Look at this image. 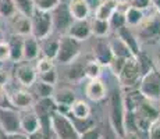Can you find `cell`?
Masks as SVG:
<instances>
[{"label": "cell", "mask_w": 160, "mask_h": 139, "mask_svg": "<svg viewBox=\"0 0 160 139\" xmlns=\"http://www.w3.org/2000/svg\"><path fill=\"white\" fill-rule=\"evenodd\" d=\"M137 88L142 99L150 103H160V71L153 67L145 72Z\"/></svg>", "instance_id": "obj_1"}, {"label": "cell", "mask_w": 160, "mask_h": 139, "mask_svg": "<svg viewBox=\"0 0 160 139\" xmlns=\"http://www.w3.org/2000/svg\"><path fill=\"white\" fill-rule=\"evenodd\" d=\"M82 49V42H78L77 39L71 38L68 35L58 36V50L54 58V63H58L61 66H68L74 60L79 57Z\"/></svg>", "instance_id": "obj_2"}, {"label": "cell", "mask_w": 160, "mask_h": 139, "mask_svg": "<svg viewBox=\"0 0 160 139\" xmlns=\"http://www.w3.org/2000/svg\"><path fill=\"white\" fill-rule=\"evenodd\" d=\"M49 127L54 134L56 139H78L79 134L77 132L72 120L68 114H61L58 111H53L49 117Z\"/></svg>", "instance_id": "obj_3"}, {"label": "cell", "mask_w": 160, "mask_h": 139, "mask_svg": "<svg viewBox=\"0 0 160 139\" xmlns=\"http://www.w3.org/2000/svg\"><path fill=\"white\" fill-rule=\"evenodd\" d=\"M110 124L120 138L124 135V117H125V104L121 91H114L110 95Z\"/></svg>", "instance_id": "obj_4"}, {"label": "cell", "mask_w": 160, "mask_h": 139, "mask_svg": "<svg viewBox=\"0 0 160 139\" xmlns=\"http://www.w3.org/2000/svg\"><path fill=\"white\" fill-rule=\"evenodd\" d=\"M31 20V35L38 41L48 38L53 33V20L52 13L33 10L29 17Z\"/></svg>", "instance_id": "obj_5"}, {"label": "cell", "mask_w": 160, "mask_h": 139, "mask_svg": "<svg viewBox=\"0 0 160 139\" xmlns=\"http://www.w3.org/2000/svg\"><path fill=\"white\" fill-rule=\"evenodd\" d=\"M142 78V71H141L139 63H138L137 57L127 58L124 61V66L120 70L117 79L122 89H132L137 88Z\"/></svg>", "instance_id": "obj_6"}, {"label": "cell", "mask_w": 160, "mask_h": 139, "mask_svg": "<svg viewBox=\"0 0 160 139\" xmlns=\"http://www.w3.org/2000/svg\"><path fill=\"white\" fill-rule=\"evenodd\" d=\"M138 41L146 43H155L160 41V13L153 11L150 15L143 18L141 25L138 27L137 33Z\"/></svg>", "instance_id": "obj_7"}, {"label": "cell", "mask_w": 160, "mask_h": 139, "mask_svg": "<svg viewBox=\"0 0 160 139\" xmlns=\"http://www.w3.org/2000/svg\"><path fill=\"white\" fill-rule=\"evenodd\" d=\"M8 97V103L11 104V107H14L15 110H29L35 104V97L31 93L27 88H15L10 92H6Z\"/></svg>", "instance_id": "obj_8"}, {"label": "cell", "mask_w": 160, "mask_h": 139, "mask_svg": "<svg viewBox=\"0 0 160 139\" xmlns=\"http://www.w3.org/2000/svg\"><path fill=\"white\" fill-rule=\"evenodd\" d=\"M14 78L22 88H31L33 83L38 81V74H36L35 66L28 61H20L14 67Z\"/></svg>", "instance_id": "obj_9"}, {"label": "cell", "mask_w": 160, "mask_h": 139, "mask_svg": "<svg viewBox=\"0 0 160 139\" xmlns=\"http://www.w3.org/2000/svg\"><path fill=\"white\" fill-rule=\"evenodd\" d=\"M0 129L3 134L20 132V111L14 107H0Z\"/></svg>", "instance_id": "obj_10"}, {"label": "cell", "mask_w": 160, "mask_h": 139, "mask_svg": "<svg viewBox=\"0 0 160 139\" xmlns=\"http://www.w3.org/2000/svg\"><path fill=\"white\" fill-rule=\"evenodd\" d=\"M52 20H53V32H58L64 35L72 22V17L68 11V7L64 3H60L53 11H52Z\"/></svg>", "instance_id": "obj_11"}, {"label": "cell", "mask_w": 160, "mask_h": 139, "mask_svg": "<svg viewBox=\"0 0 160 139\" xmlns=\"http://www.w3.org/2000/svg\"><path fill=\"white\" fill-rule=\"evenodd\" d=\"M4 22L8 24L10 35H20V36H29L31 35V20H29V17L18 13V11L11 18L6 20Z\"/></svg>", "instance_id": "obj_12"}, {"label": "cell", "mask_w": 160, "mask_h": 139, "mask_svg": "<svg viewBox=\"0 0 160 139\" xmlns=\"http://www.w3.org/2000/svg\"><path fill=\"white\" fill-rule=\"evenodd\" d=\"M85 95L91 102L100 103L107 96V86L104 85L103 79H89L88 83L85 85Z\"/></svg>", "instance_id": "obj_13"}, {"label": "cell", "mask_w": 160, "mask_h": 139, "mask_svg": "<svg viewBox=\"0 0 160 139\" xmlns=\"http://www.w3.org/2000/svg\"><path fill=\"white\" fill-rule=\"evenodd\" d=\"M66 35L77 39L78 42H85L91 38V25L89 20H74L70 28L67 29Z\"/></svg>", "instance_id": "obj_14"}, {"label": "cell", "mask_w": 160, "mask_h": 139, "mask_svg": "<svg viewBox=\"0 0 160 139\" xmlns=\"http://www.w3.org/2000/svg\"><path fill=\"white\" fill-rule=\"evenodd\" d=\"M20 127H21V132L29 135L32 132H35L36 129L41 128V120L38 118V116H36L35 111L32 109L21 110L20 111Z\"/></svg>", "instance_id": "obj_15"}, {"label": "cell", "mask_w": 160, "mask_h": 139, "mask_svg": "<svg viewBox=\"0 0 160 139\" xmlns=\"http://www.w3.org/2000/svg\"><path fill=\"white\" fill-rule=\"evenodd\" d=\"M93 58L100 64L102 67L107 66L109 67L113 61V53L110 50L109 42L104 41V39H98L96 45L93 47Z\"/></svg>", "instance_id": "obj_16"}, {"label": "cell", "mask_w": 160, "mask_h": 139, "mask_svg": "<svg viewBox=\"0 0 160 139\" xmlns=\"http://www.w3.org/2000/svg\"><path fill=\"white\" fill-rule=\"evenodd\" d=\"M67 7H68L72 20H89L91 4L87 0H70L67 3Z\"/></svg>", "instance_id": "obj_17"}, {"label": "cell", "mask_w": 160, "mask_h": 139, "mask_svg": "<svg viewBox=\"0 0 160 139\" xmlns=\"http://www.w3.org/2000/svg\"><path fill=\"white\" fill-rule=\"evenodd\" d=\"M38 57H41V47L39 41L35 39L32 35L24 38V47H22V61L32 63Z\"/></svg>", "instance_id": "obj_18"}, {"label": "cell", "mask_w": 160, "mask_h": 139, "mask_svg": "<svg viewBox=\"0 0 160 139\" xmlns=\"http://www.w3.org/2000/svg\"><path fill=\"white\" fill-rule=\"evenodd\" d=\"M32 110L35 111V114L41 121H46V120H49L50 114L56 111V103H54L53 97L38 99V102H35V104H33Z\"/></svg>", "instance_id": "obj_19"}, {"label": "cell", "mask_w": 160, "mask_h": 139, "mask_svg": "<svg viewBox=\"0 0 160 139\" xmlns=\"http://www.w3.org/2000/svg\"><path fill=\"white\" fill-rule=\"evenodd\" d=\"M92 114V109L88 104V102L81 100V99H77L75 102L68 107V117L72 120H89Z\"/></svg>", "instance_id": "obj_20"}, {"label": "cell", "mask_w": 160, "mask_h": 139, "mask_svg": "<svg viewBox=\"0 0 160 139\" xmlns=\"http://www.w3.org/2000/svg\"><path fill=\"white\" fill-rule=\"evenodd\" d=\"M24 38L25 36L20 35H10L8 39H6L10 49V61L14 64L22 61V47H24Z\"/></svg>", "instance_id": "obj_21"}, {"label": "cell", "mask_w": 160, "mask_h": 139, "mask_svg": "<svg viewBox=\"0 0 160 139\" xmlns=\"http://www.w3.org/2000/svg\"><path fill=\"white\" fill-rule=\"evenodd\" d=\"M118 7H120L118 0H102V2H99V4L96 6L93 17L99 18V20L109 21L110 17L116 13Z\"/></svg>", "instance_id": "obj_22"}, {"label": "cell", "mask_w": 160, "mask_h": 139, "mask_svg": "<svg viewBox=\"0 0 160 139\" xmlns=\"http://www.w3.org/2000/svg\"><path fill=\"white\" fill-rule=\"evenodd\" d=\"M117 36L121 39L125 45L130 47V50L132 52V54L137 57L139 54V41H138L137 35H134V32L131 31V28L128 27H122L117 31Z\"/></svg>", "instance_id": "obj_23"}, {"label": "cell", "mask_w": 160, "mask_h": 139, "mask_svg": "<svg viewBox=\"0 0 160 139\" xmlns=\"http://www.w3.org/2000/svg\"><path fill=\"white\" fill-rule=\"evenodd\" d=\"M107 42H109V46H110V50H112V53H113V57L124 58V60L135 57V56L132 54V52L130 50V47H128V46L125 45L118 36H114L113 39H110V41H107Z\"/></svg>", "instance_id": "obj_24"}, {"label": "cell", "mask_w": 160, "mask_h": 139, "mask_svg": "<svg viewBox=\"0 0 160 139\" xmlns=\"http://www.w3.org/2000/svg\"><path fill=\"white\" fill-rule=\"evenodd\" d=\"M39 47H41V54L43 57H48L50 60H54L58 50V38L48 36V38L39 41Z\"/></svg>", "instance_id": "obj_25"}, {"label": "cell", "mask_w": 160, "mask_h": 139, "mask_svg": "<svg viewBox=\"0 0 160 139\" xmlns=\"http://www.w3.org/2000/svg\"><path fill=\"white\" fill-rule=\"evenodd\" d=\"M89 25H91V35L98 39H104L106 36H109L110 31H112L109 21L99 20L95 17L89 20Z\"/></svg>", "instance_id": "obj_26"}, {"label": "cell", "mask_w": 160, "mask_h": 139, "mask_svg": "<svg viewBox=\"0 0 160 139\" xmlns=\"http://www.w3.org/2000/svg\"><path fill=\"white\" fill-rule=\"evenodd\" d=\"M124 18H125V27L138 28L143 21V18H145V13L142 10H139V8L127 6V8L124 10Z\"/></svg>", "instance_id": "obj_27"}, {"label": "cell", "mask_w": 160, "mask_h": 139, "mask_svg": "<svg viewBox=\"0 0 160 139\" xmlns=\"http://www.w3.org/2000/svg\"><path fill=\"white\" fill-rule=\"evenodd\" d=\"M53 100H54V103H56V106L70 107L74 103V102L77 100V97H75V93H74L72 89H70V88H61V89H57V91H54Z\"/></svg>", "instance_id": "obj_28"}, {"label": "cell", "mask_w": 160, "mask_h": 139, "mask_svg": "<svg viewBox=\"0 0 160 139\" xmlns=\"http://www.w3.org/2000/svg\"><path fill=\"white\" fill-rule=\"evenodd\" d=\"M84 75H85V78H88V79L100 78V75H102V66H100L95 58L87 60L85 61V66H84Z\"/></svg>", "instance_id": "obj_29"}, {"label": "cell", "mask_w": 160, "mask_h": 139, "mask_svg": "<svg viewBox=\"0 0 160 139\" xmlns=\"http://www.w3.org/2000/svg\"><path fill=\"white\" fill-rule=\"evenodd\" d=\"M70 68H68V74H67V77H68L70 81H81L82 78H85L84 75V66H85V61L84 63H81V60H74L71 64H68Z\"/></svg>", "instance_id": "obj_30"}, {"label": "cell", "mask_w": 160, "mask_h": 139, "mask_svg": "<svg viewBox=\"0 0 160 139\" xmlns=\"http://www.w3.org/2000/svg\"><path fill=\"white\" fill-rule=\"evenodd\" d=\"M33 85H35V91H36V95H38L39 99L53 97V93H54V91H56L53 85H49V83H45L41 81H36Z\"/></svg>", "instance_id": "obj_31"}, {"label": "cell", "mask_w": 160, "mask_h": 139, "mask_svg": "<svg viewBox=\"0 0 160 139\" xmlns=\"http://www.w3.org/2000/svg\"><path fill=\"white\" fill-rule=\"evenodd\" d=\"M56 68L54 67V60H50V58L48 57H43V56H41V57H38L35 60V70H36V74H43V72H48V71Z\"/></svg>", "instance_id": "obj_32"}, {"label": "cell", "mask_w": 160, "mask_h": 139, "mask_svg": "<svg viewBox=\"0 0 160 139\" xmlns=\"http://www.w3.org/2000/svg\"><path fill=\"white\" fill-rule=\"evenodd\" d=\"M17 13V8L13 0H0V15L3 20H8Z\"/></svg>", "instance_id": "obj_33"}, {"label": "cell", "mask_w": 160, "mask_h": 139, "mask_svg": "<svg viewBox=\"0 0 160 139\" xmlns=\"http://www.w3.org/2000/svg\"><path fill=\"white\" fill-rule=\"evenodd\" d=\"M60 3V0H33V8L39 11L52 13Z\"/></svg>", "instance_id": "obj_34"}, {"label": "cell", "mask_w": 160, "mask_h": 139, "mask_svg": "<svg viewBox=\"0 0 160 139\" xmlns=\"http://www.w3.org/2000/svg\"><path fill=\"white\" fill-rule=\"evenodd\" d=\"M13 2L18 13L27 15V17H31L32 11L35 10L33 8V0H13Z\"/></svg>", "instance_id": "obj_35"}, {"label": "cell", "mask_w": 160, "mask_h": 139, "mask_svg": "<svg viewBox=\"0 0 160 139\" xmlns=\"http://www.w3.org/2000/svg\"><path fill=\"white\" fill-rule=\"evenodd\" d=\"M109 24H110V28L112 29H114L116 32L120 29V28L125 27V18H124V11L120 10V7L117 8V11L114 14L110 17L109 20Z\"/></svg>", "instance_id": "obj_36"}, {"label": "cell", "mask_w": 160, "mask_h": 139, "mask_svg": "<svg viewBox=\"0 0 160 139\" xmlns=\"http://www.w3.org/2000/svg\"><path fill=\"white\" fill-rule=\"evenodd\" d=\"M146 135L148 139H160V114L150 122Z\"/></svg>", "instance_id": "obj_37"}, {"label": "cell", "mask_w": 160, "mask_h": 139, "mask_svg": "<svg viewBox=\"0 0 160 139\" xmlns=\"http://www.w3.org/2000/svg\"><path fill=\"white\" fill-rule=\"evenodd\" d=\"M57 79H58V75H57V71H56V68H53V70L48 71V72L39 74V75H38V81L45 82V83H49V85H53V86L56 85Z\"/></svg>", "instance_id": "obj_38"}, {"label": "cell", "mask_w": 160, "mask_h": 139, "mask_svg": "<svg viewBox=\"0 0 160 139\" xmlns=\"http://www.w3.org/2000/svg\"><path fill=\"white\" fill-rule=\"evenodd\" d=\"M78 139H103L100 131L96 128V127H92V128L84 131L82 134H79V138Z\"/></svg>", "instance_id": "obj_39"}, {"label": "cell", "mask_w": 160, "mask_h": 139, "mask_svg": "<svg viewBox=\"0 0 160 139\" xmlns=\"http://www.w3.org/2000/svg\"><path fill=\"white\" fill-rule=\"evenodd\" d=\"M7 61H10V49H8L7 42H2L0 43V64L4 66Z\"/></svg>", "instance_id": "obj_40"}, {"label": "cell", "mask_w": 160, "mask_h": 139, "mask_svg": "<svg viewBox=\"0 0 160 139\" xmlns=\"http://www.w3.org/2000/svg\"><path fill=\"white\" fill-rule=\"evenodd\" d=\"M128 6L145 11L146 8L150 7V0H130V4H128Z\"/></svg>", "instance_id": "obj_41"}, {"label": "cell", "mask_w": 160, "mask_h": 139, "mask_svg": "<svg viewBox=\"0 0 160 139\" xmlns=\"http://www.w3.org/2000/svg\"><path fill=\"white\" fill-rule=\"evenodd\" d=\"M28 139H49V134L42 128V125H41L39 129H36L35 132H32V134L28 135Z\"/></svg>", "instance_id": "obj_42"}, {"label": "cell", "mask_w": 160, "mask_h": 139, "mask_svg": "<svg viewBox=\"0 0 160 139\" xmlns=\"http://www.w3.org/2000/svg\"><path fill=\"white\" fill-rule=\"evenodd\" d=\"M8 83V72L4 71L3 67H0V88H6Z\"/></svg>", "instance_id": "obj_43"}, {"label": "cell", "mask_w": 160, "mask_h": 139, "mask_svg": "<svg viewBox=\"0 0 160 139\" xmlns=\"http://www.w3.org/2000/svg\"><path fill=\"white\" fill-rule=\"evenodd\" d=\"M4 139H28V135L20 131L14 134H4Z\"/></svg>", "instance_id": "obj_44"}, {"label": "cell", "mask_w": 160, "mask_h": 139, "mask_svg": "<svg viewBox=\"0 0 160 139\" xmlns=\"http://www.w3.org/2000/svg\"><path fill=\"white\" fill-rule=\"evenodd\" d=\"M121 139H141V135L137 131H125Z\"/></svg>", "instance_id": "obj_45"}, {"label": "cell", "mask_w": 160, "mask_h": 139, "mask_svg": "<svg viewBox=\"0 0 160 139\" xmlns=\"http://www.w3.org/2000/svg\"><path fill=\"white\" fill-rule=\"evenodd\" d=\"M150 6H152L156 11L160 13V0H150Z\"/></svg>", "instance_id": "obj_46"}, {"label": "cell", "mask_w": 160, "mask_h": 139, "mask_svg": "<svg viewBox=\"0 0 160 139\" xmlns=\"http://www.w3.org/2000/svg\"><path fill=\"white\" fill-rule=\"evenodd\" d=\"M6 41V36H4V31L2 29V27H0V43Z\"/></svg>", "instance_id": "obj_47"}, {"label": "cell", "mask_w": 160, "mask_h": 139, "mask_svg": "<svg viewBox=\"0 0 160 139\" xmlns=\"http://www.w3.org/2000/svg\"><path fill=\"white\" fill-rule=\"evenodd\" d=\"M156 66H158V68H156V70L160 71V53L158 54V57H156Z\"/></svg>", "instance_id": "obj_48"}, {"label": "cell", "mask_w": 160, "mask_h": 139, "mask_svg": "<svg viewBox=\"0 0 160 139\" xmlns=\"http://www.w3.org/2000/svg\"><path fill=\"white\" fill-rule=\"evenodd\" d=\"M60 2H61V3H64V4H67V3H68L70 0H60Z\"/></svg>", "instance_id": "obj_49"}, {"label": "cell", "mask_w": 160, "mask_h": 139, "mask_svg": "<svg viewBox=\"0 0 160 139\" xmlns=\"http://www.w3.org/2000/svg\"><path fill=\"white\" fill-rule=\"evenodd\" d=\"M96 2H102V0H96Z\"/></svg>", "instance_id": "obj_50"}]
</instances>
